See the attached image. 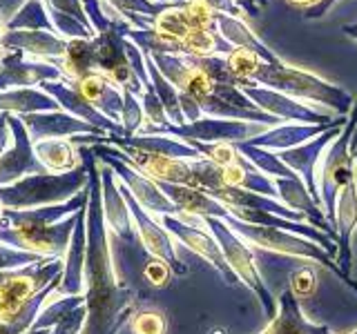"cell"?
Wrapping results in <instances>:
<instances>
[{"mask_svg":"<svg viewBox=\"0 0 357 334\" xmlns=\"http://www.w3.org/2000/svg\"><path fill=\"white\" fill-rule=\"evenodd\" d=\"M87 319L81 334H116L134 315L132 292L121 283L109 248V230L103 216L100 172L89 163L87 189V261H85Z\"/></svg>","mask_w":357,"mask_h":334,"instance_id":"6da1fadb","label":"cell"},{"mask_svg":"<svg viewBox=\"0 0 357 334\" xmlns=\"http://www.w3.org/2000/svg\"><path fill=\"white\" fill-rule=\"evenodd\" d=\"M250 81L275 89V92H282L295 100H310L315 105H324L331 107L337 116H346L353 109V96L346 92V89L333 85L324 78L310 74L306 70H299V67H293L284 63L279 58L277 63H259L257 70L252 72Z\"/></svg>","mask_w":357,"mask_h":334,"instance_id":"7a4b0ae2","label":"cell"},{"mask_svg":"<svg viewBox=\"0 0 357 334\" xmlns=\"http://www.w3.org/2000/svg\"><path fill=\"white\" fill-rule=\"evenodd\" d=\"M232 228L234 234H239L243 241H248L255 248H261V250H271L277 254H284V256H293V259H306L312 263H319L321 267L331 270L335 276L344 281L349 285L353 292L357 294V281L353 276L344 274V270L335 261V256H331L321 245L312 243L310 239L299 237V234L293 232H286V230H279V228H266V225H252V223H243L239 218H234L232 214H228L223 218Z\"/></svg>","mask_w":357,"mask_h":334,"instance_id":"3957f363","label":"cell"},{"mask_svg":"<svg viewBox=\"0 0 357 334\" xmlns=\"http://www.w3.org/2000/svg\"><path fill=\"white\" fill-rule=\"evenodd\" d=\"M355 129H357V100L353 103V109L342 134L331 143V148L321 156V161L317 165V187H319L321 209L333 228H335V216H337V196L349 185V181H353L357 176L355 152L351 150ZM335 232H337V228H335Z\"/></svg>","mask_w":357,"mask_h":334,"instance_id":"277c9868","label":"cell"},{"mask_svg":"<svg viewBox=\"0 0 357 334\" xmlns=\"http://www.w3.org/2000/svg\"><path fill=\"white\" fill-rule=\"evenodd\" d=\"M201 221H204V225L212 232V237L217 239L223 256H226V263L230 265L234 276H237L239 281L250 289V292L255 294V299H259L266 317L273 321L277 317V303H275L271 289H268V285L264 281V276L259 274V270H257L252 250L245 245V241L239 237V234L232 232V228L223 218L206 216Z\"/></svg>","mask_w":357,"mask_h":334,"instance_id":"5b68a950","label":"cell"},{"mask_svg":"<svg viewBox=\"0 0 357 334\" xmlns=\"http://www.w3.org/2000/svg\"><path fill=\"white\" fill-rule=\"evenodd\" d=\"M264 125L248 120H228V118H212L206 116L197 122H185V125H172L165 122L161 127L143 125L139 134H150V136H172L178 141H199V143H243L264 134Z\"/></svg>","mask_w":357,"mask_h":334,"instance_id":"8992f818","label":"cell"},{"mask_svg":"<svg viewBox=\"0 0 357 334\" xmlns=\"http://www.w3.org/2000/svg\"><path fill=\"white\" fill-rule=\"evenodd\" d=\"M94 154L100 161H105L107 167H112L116 178H121L123 185L128 187V192L134 196V200L148 212L150 216H165V214H174L178 216V207L172 203L170 198L163 194V189L159 187V183L152 181L150 176H145L143 172H139L137 167H132L128 161H123L116 152L112 150H103L96 148Z\"/></svg>","mask_w":357,"mask_h":334,"instance_id":"52a82bcc","label":"cell"},{"mask_svg":"<svg viewBox=\"0 0 357 334\" xmlns=\"http://www.w3.org/2000/svg\"><path fill=\"white\" fill-rule=\"evenodd\" d=\"M159 218L163 223V228L170 232L176 241H181L188 250H192L201 259H206L223 276V281L228 285H234L239 281V278L234 276V272L230 270V265L226 263V256H223L217 239L212 237V232L204 225V221L195 216H174V214H165Z\"/></svg>","mask_w":357,"mask_h":334,"instance_id":"ba28073f","label":"cell"},{"mask_svg":"<svg viewBox=\"0 0 357 334\" xmlns=\"http://www.w3.org/2000/svg\"><path fill=\"white\" fill-rule=\"evenodd\" d=\"M241 92L248 96L257 109L266 111L279 122H301V125H321V122H335L340 116H331L317 111L315 107H308L299 100L290 98L282 92H275V89L261 87L257 83H245L241 87Z\"/></svg>","mask_w":357,"mask_h":334,"instance_id":"9c48e42d","label":"cell"},{"mask_svg":"<svg viewBox=\"0 0 357 334\" xmlns=\"http://www.w3.org/2000/svg\"><path fill=\"white\" fill-rule=\"evenodd\" d=\"M121 192L123 196H126L128 200V207H130V214H132V223H134V230H137V234L141 237L145 250H148L154 259L163 261L170 270L176 274V276H185L188 274V265L178 259L176 254V245L172 241V234L163 230L159 223H156L148 212H145L137 200H134V196L128 192L126 185H121Z\"/></svg>","mask_w":357,"mask_h":334,"instance_id":"30bf717a","label":"cell"},{"mask_svg":"<svg viewBox=\"0 0 357 334\" xmlns=\"http://www.w3.org/2000/svg\"><path fill=\"white\" fill-rule=\"evenodd\" d=\"M342 129H344V125H335L324 134H319L317 138L277 154L279 159H282V163L286 167H290V170L304 181L308 194L312 196V200H315L319 207H321V198H319V187H317V165L321 161L324 152L331 148V143L342 134Z\"/></svg>","mask_w":357,"mask_h":334,"instance_id":"8fae6325","label":"cell"},{"mask_svg":"<svg viewBox=\"0 0 357 334\" xmlns=\"http://www.w3.org/2000/svg\"><path fill=\"white\" fill-rule=\"evenodd\" d=\"M273 181L277 187V200H282L286 207L299 212V214H304L306 223L315 225L321 232H326L331 239L337 241V232H335V228L331 225V221L326 218V214H324V209L315 203V200H312V196L308 194V189L299 176L273 178Z\"/></svg>","mask_w":357,"mask_h":334,"instance_id":"7c38bea8","label":"cell"},{"mask_svg":"<svg viewBox=\"0 0 357 334\" xmlns=\"http://www.w3.org/2000/svg\"><path fill=\"white\" fill-rule=\"evenodd\" d=\"M335 228H337V256L335 261L351 276L353 270V234L357 230V176L349 181L340 196H337V216H335Z\"/></svg>","mask_w":357,"mask_h":334,"instance_id":"4fadbf2b","label":"cell"},{"mask_svg":"<svg viewBox=\"0 0 357 334\" xmlns=\"http://www.w3.org/2000/svg\"><path fill=\"white\" fill-rule=\"evenodd\" d=\"M346 116H340L335 122H321V125H301V122H284V125H277L273 129H266L259 136L250 138L248 143L255 148H264L268 152H286L293 150L297 145H304L312 138H317L319 134L335 125H346Z\"/></svg>","mask_w":357,"mask_h":334,"instance_id":"5bb4252c","label":"cell"},{"mask_svg":"<svg viewBox=\"0 0 357 334\" xmlns=\"http://www.w3.org/2000/svg\"><path fill=\"white\" fill-rule=\"evenodd\" d=\"M100 196H103V216L107 223V230L123 241L132 239V234H134L132 214H130L126 196H123L121 187L116 185L112 167H105V170L100 172Z\"/></svg>","mask_w":357,"mask_h":334,"instance_id":"9a60e30c","label":"cell"},{"mask_svg":"<svg viewBox=\"0 0 357 334\" xmlns=\"http://www.w3.org/2000/svg\"><path fill=\"white\" fill-rule=\"evenodd\" d=\"M259 334H335L328 326L310 323L304 319L299 299L293 289H284L277 299V317Z\"/></svg>","mask_w":357,"mask_h":334,"instance_id":"2e32d148","label":"cell"},{"mask_svg":"<svg viewBox=\"0 0 357 334\" xmlns=\"http://www.w3.org/2000/svg\"><path fill=\"white\" fill-rule=\"evenodd\" d=\"M163 194L172 200L178 207V216H195V218H206V216H217L226 218L230 212L223 207L217 198H212L199 187H188V185H174V183H159Z\"/></svg>","mask_w":357,"mask_h":334,"instance_id":"e0dca14e","label":"cell"},{"mask_svg":"<svg viewBox=\"0 0 357 334\" xmlns=\"http://www.w3.org/2000/svg\"><path fill=\"white\" fill-rule=\"evenodd\" d=\"M215 25L219 36L226 40L230 47L234 49H248L257 54L264 63H277L279 56L273 54V49H268L266 45L255 36V31L245 25L239 16H228V14H215Z\"/></svg>","mask_w":357,"mask_h":334,"instance_id":"ac0fdd59","label":"cell"},{"mask_svg":"<svg viewBox=\"0 0 357 334\" xmlns=\"http://www.w3.org/2000/svg\"><path fill=\"white\" fill-rule=\"evenodd\" d=\"M237 145V150L248 159L257 170L264 172L266 176H271V178H293L297 176L290 167H286L282 163V159L279 156H275L273 152H268L264 148H255V145H250L248 141H243V143H234Z\"/></svg>","mask_w":357,"mask_h":334,"instance_id":"d6986e66","label":"cell"},{"mask_svg":"<svg viewBox=\"0 0 357 334\" xmlns=\"http://www.w3.org/2000/svg\"><path fill=\"white\" fill-rule=\"evenodd\" d=\"M40 161L45 163V167L52 172H72L78 165V156L74 152V148L65 141H47L40 145Z\"/></svg>","mask_w":357,"mask_h":334,"instance_id":"ffe728a7","label":"cell"},{"mask_svg":"<svg viewBox=\"0 0 357 334\" xmlns=\"http://www.w3.org/2000/svg\"><path fill=\"white\" fill-rule=\"evenodd\" d=\"M226 63L230 67V72L237 76V78H243V81H250L252 72L257 70V65L261 63V58L257 54L248 51V49H232L228 56H226Z\"/></svg>","mask_w":357,"mask_h":334,"instance_id":"44dd1931","label":"cell"},{"mask_svg":"<svg viewBox=\"0 0 357 334\" xmlns=\"http://www.w3.org/2000/svg\"><path fill=\"white\" fill-rule=\"evenodd\" d=\"M130 332L132 334H165V319L161 312L145 310L137 312L130 319Z\"/></svg>","mask_w":357,"mask_h":334,"instance_id":"7402d4cb","label":"cell"},{"mask_svg":"<svg viewBox=\"0 0 357 334\" xmlns=\"http://www.w3.org/2000/svg\"><path fill=\"white\" fill-rule=\"evenodd\" d=\"M141 107H143V114H145V122H143V125L161 127V125H165V122H170V120H167V114H165V107L161 103V98L156 96L152 85L145 87V92H143V105Z\"/></svg>","mask_w":357,"mask_h":334,"instance_id":"603a6c76","label":"cell"},{"mask_svg":"<svg viewBox=\"0 0 357 334\" xmlns=\"http://www.w3.org/2000/svg\"><path fill=\"white\" fill-rule=\"evenodd\" d=\"M43 263V256L31 254V252H22V250H14L9 245L0 243V272L14 270V267H29Z\"/></svg>","mask_w":357,"mask_h":334,"instance_id":"cb8c5ba5","label":"cell"},{"mask_svg":"<svg viewBox=\"0 0 357 334\" xmlns=\"http://www.w3.org/2000/svg\"><path fill=\"white\" fill-rule=\"evenodd\" d=\"M315 283H317V278L315 274H312L310 267H301V270H297L293 274V283H290V289L295 292V296H308L315 292Z\"/></svg>","mask_w":357,"mask_h":334,"instance_id":"d4e9b609","label":"cell"},{"mask_svg":"<svg viewBox=\"0 0 357 334\" xmlns=\"http://www.w3.org/2000/svg\"><path fill=\"white\" fill-rule=\"evenodd\" d=\"M170 267H167L163 261H159V259H154L148 267H145V278L152 283V285H165L167 283V276H170Z\"/></svg>","mask_w":357,"mask_h":334,"instance_id":"484cf974","label":"cell"},{"mask_svg":"<svg viewBox=\"0 0 357 334\" xmlns=\"http://www.w3.org/2000/svg\"><path fill=\"white\" fill-rule=\"evenodd\" d=\"M204 3L215 11V14H228V16H239L243 14L237 0H204Z\"/></svg>","mask_w":357,"mask_h":334,"instance_id":"4316f807","label":"cell"},{"mask_svg":"<svg viewBox=\"0 0 357 334\" xmlns=\"http://www.w3.org/2000/svg\"><path fill=\"white\" fill-rule=\"evenodd\" d=\"M337 3H340V0H321L319 5H315V7H310V9L304 11V18H306V20H317V18H321V16H326V14H328V9H333Z\"/></svg>","mask_w":357,"mask_h":334,"instance_id":"83f0119b","label":"cell"},{"mask_svg":"<svg viewBox=\"0 0 357 334\" xmlns=\"http://www.w3.org/2000/svg\"><path fill=\"white\" fill-rule=\"evenodd\" d=\"M239 7L243 14H248V16H257L259 14V9L268 5V0H237Z\"/></svg>","mask_w":357,"mask_h":334,"instance_id":"f1b7e54d","label":"cell"},{"mask_svg":"<svg viewBox=\"0 0 357 334\" xmlns=\"http://www.w3.org/2000/svg\"><path fill=\"white\" fill-rule=\"evenodd\" d=\"M286 3H290L293 7H299V9H310V7H315V5H319L321 0H286Z\"/></svg>","mask_w":357,"mask_h":334,"instance_id":"f546056e","label":"cell"},{"mask_svg":"<svg viewBox=\"0 0 357 334\" xmlns=\"http://www.w3.org/2000/svg\"><path fill=\"white\" fill-rule=\"evenodd\" d=\"M342 31H344L346 36H349L351 40H355V42H357V22H351V25H344V27H342Z\"/></svg>","mask_w":357,"mask_h":334,"instance_id":"4dcf8cb0","label":"cell"},{"mask_svg":"<svg viewBox=\"0 0 357 334\" xmlns=\"http://www.w3.org/2000/svg\"><path fill=\"white\" fill-rule=\"evenodd\" d=\"M3 216H5V207H3V203H0V221H3Z\"/></svg>","mask_w":357,"mask_h":334,"instance_id":"1f68e13d","label":"cell"},{"mask_svg":"<svg viewBox=\"0 0 357 334\" xmlns=\"http://www.w3.org/2000/svg\"><path fill=\"white\" fill-rule=\"evenodd\" d=\"M210 334H223V330H212Z\"/></svg>","mask_w":357,"mask_h":334,"instance_id":"d6a6232c","label":"cell"},{"mask_svg":"<svg viewBox=\"0 0 357 334\" xmlns=\"http://www.w3.org/2000/svg\"><path fill=\"white\" fill-rule=\"evenodd\" d=\"M349 334H357V330H353V332H349Z\"/></svg>","mask_w":357,"mask_h":334,"instance_id":"836d02e7","label":"cell"},{"mask_svg":"<svg viewBox=\"0 0 357 334\" xmlns=\"http://www.w3.org/2000/svg\"><path fill=\"white\" fill-rule=\"evenodd\" d=\"M0 148H3V141H0Z\"/></svg>","mask_w":357,"mask_h":334,"instance_id":"e575fe53","label":"cell"},{"mask_svg":"<svg viewBox=\"0 0 357 334\" xmlns=\"http://www.w3.org/2000/svg\"><path fill=\"white\" fill-rule=\"evenodd\" d=\"M355 161H357V152H355Z\"/></svg>","mask_w":357,"mask_h":334,"instance_id":"d590c367","label":"cell"}]
</instances>
